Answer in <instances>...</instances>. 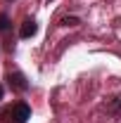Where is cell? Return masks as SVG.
Here are the masks:
<instances>
[{
	"instance_id": "obj_1",
	"label": "cell",
	"mask_w": 121,
	"mask_h": 123,
	"mask_svg": "<svg viewBox=\"0 0 121 123\" xmlns=\"http://www.w3.org/2000/svg\"><path fill=\"white\" fill-rule=\"evenodd\" d=\"M12 118H14L17 123H26L31 118V109L24 104V102H19V104H14V109H12Z\"/></svg>"
},
{
	"instance_id": "obj_2",
	"label": "cell",
	"mask_w": 121,
	"mask_h": 123,
	"mask_svg": "<svg viewBox=\"0 0 121 123\" xmlns=\"http://www.w3.org/2000/svg\"><path fill=\"white\" fill-rule=\"evenodd\" d=\"M36 29H38L36 21H33V19H26V21L21 24V29H19V36H21V38H31V36L36 33Z\"/></svg>"
},
{
	"instance_id": "obj_3",
	"label": "cell",
	"mask_w": 121,
	"mask_h": 123,
	"mask_svg": "<svg viewBox=\"0 0 121 123\" xmlns=\"http://www.w3.org/2000/svg\"><path fill=\"white\" fill-rule=\"evenodd\" d=\"M10 85H12L14 90H26V80H24L21 74H12V76H10Z\"/></svg>"
},
{
	"instance_id": "obj_4",
	"label": "cell",
	"mask_w": 121,
	"mask_h": 123,
	"mask_svg": "<svg viewBox=\"0 0 121 123\" xmlns=\"http://www.w3.org/2000/svg\"><path fill=\"white\" fill-rule=\"evenodd\" d=\"M62 24H64V26H78V19H76V17H64Z\"/></svg>"
},
{
	"instance_id": "obj_5",
	"label": "cell",
	"mask_w": 121,
	"mask_h": 123,
	"mask_svg": "<svg viewBox=\"0 0 121 123\" xmlns=\"http://www.w3.org/2000/svg\"><path fill=\"white\" fill-rule=\"evenodd\" d=\"M7 26H10V21H7V17L2 14L0 17V31H7Z\"/></svg>"
},
{
	"instance_id": "obj_6",
	"label": "cell",
	"mask_w": 121,
	"mask_h": 123,
	"mask_svg": "<svg viewBox=\"0 0 121 123\" xmlns=\"http://www.w3.org/2000/svg\"><path fill=\"white\" fill-rule=\"evenodd\" d=\"M0 99H2V88H0Z\"/></svg>"
}]
</instances>
